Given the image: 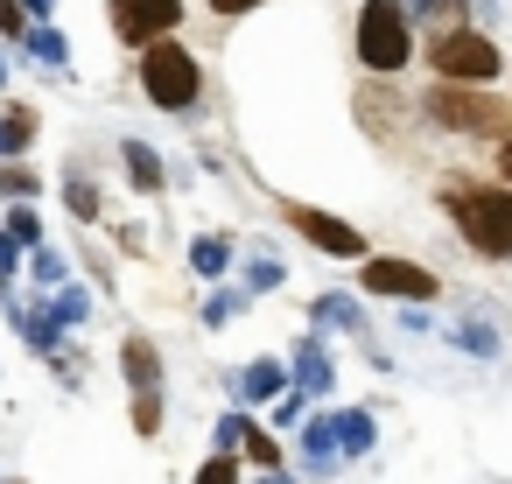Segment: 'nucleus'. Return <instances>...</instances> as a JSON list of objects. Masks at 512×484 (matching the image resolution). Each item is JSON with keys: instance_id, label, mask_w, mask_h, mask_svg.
Instances as JSON below:
<instances>
[{"instance_id": "nucleus-1", "label": "nucleus", "mask_w": 512, "mask_h": 484, "mask_svg": "<svg viewBox=\"0 0 512 484\" xmlns=\"http://www.w3.org/2000/svg\"><path fill=\"white\" fill-rule=\"evenodd\" d=\"M449 218L484 260H512V190L505 183H463L449 190Z\"/></svg>"}, {"instance_id": "nucleus-2", "label": "nucleus", "mask_w": 512, "mask_h": 484, "mask_svg": "<svg viewBox=\"0 0 512 484\" xmlns=\"http://www.w3.org/2000/svg\"><path fill=\"white\" fill-rule=\"evenodd\" d=\"M428 64L442 71V85H491V78L505 71L498 43H491V36H477V29H442V36H435V50H428Z\"/></svg>"}, {"instance_id": "nucleus-3", "label": "nucleus", "mask_w": 512, "mask_h": 484, "mask_svg": "<svg viewBox=\"0 0 512 484\" xmlns=\"http://www.w3.org/2000/svg\"><path fill=\"white\" fill-rule=\"evenodd\" d=\"M141 92H148L162 113H183V106H197V92H204V78H197V57H190V50H176V43H155V50L141 57Z\"/></svg>"}, {"instance_id": "nucleus-4", "label": "nucleus", "mask_w": 512, "mask_h": 484, "mask_svg": "<svg viewBox=\"0 0 512 484\" xmlns=\"http://www.w3.org/2000/svg\"><path fill=\"white\" fill-rule=\"evenodd\" d=\"M358 57H365V71H400L414 57L407 15L393 8V0H365V15H358Z\"/></svg>"}, {"instance_id": "nucleus-5", "label": "nucleus", "mask_w": 512, "mask_h": 484, "mask_svg": "<svg viewBox=\"0 0 512 484\" xmlns=\"http://www.w3.org/2000/svg\"><path fill=\"white\" fill-rule=\"evenodd\" d=\"M183 22V0H113V36L134 50L169 43V29Z\"/></svg>"}, {"instance_id": "nucleus-6", "label": "nucleus", "mask_w": 512, "mask_h": 484, "mask_svg": "<svg viewBox=\"0 0 512 484\" xmlns=\"http://www.w3.org/2000/svg\"><path fill=\"white\" fill-rule=\"evenodd\" d=\"M358 288H365V295H400V302H428V295H435V274H428V267H414V260H365Z\"/></svg>"}, {"instance_id": "nucleus-7", "label": "nucleus", "mask_w": 512, "mask_h": 484, "mask_svg": "<svg viewBox=\"0 0 512 484\" xmlns=\"http://www.w3.org/2000/svg\"><path fill=\"white\" fill-rule=\"evenodd\" d=\"M281 218L309 239V246H323V253H365V239H358V225H344V218H330V211H309V204H281Z\"/></svg>"}, {"instance_id": "nucleus-8", "label": "nucleus", "mask_w": 512, "mask_h": 484, "mask_svg": "<svg viewBox=\"0 0 512 484\" xmlns=\"http://www.w3.org/2000/svg\"><path fill=\"white\" fill-rule=\"evenodd\" d=\"M288 365H295V379H288V386H295L302 400H330V393H337V365H330V351H323V337H302Z\"/></svg>"}, {"instance_id": "nucleus-9", "label": "nucleus", "mask_w": 512, "mask_h": 484, "mask_svg": "<svg viewBox=\"0 0 512 484\" xmlns=\"http://www.w3.org/2000/svg\"><path fill=\"white\" fill-rule=\"evenodd\" d=\"M428 113L442 120V127H456V134H477V127H491V99H470V92H456V85H435L428 92Z\"/></svg>"}, {"instance_id": "nucleus-10", "label": "nucleus", "mask_w": 512, "mask_h": 484, "mask_svg": "<svg viewBox=\"0 0 512 484\" xmlns=\"http://www.w3.org/2000/svg\"><path fill=\"white\" fill-rule=\"evenodd\" d=\"M232 393H239L246 407H260V400H281V393H288V365H281V358H253L246 372H232Z\"/></svg>"}, {"instance_id": "nucleus-11", "label": "nucleus", "mask_w": 512, "mask_h": 484, "mask_svg": "<svg viewBox=\"0 0 512 484\" xmlns=\"http://www.w3.org/2000/svg\"><path fill=\"white\" fill-rule=\"evenodd\" d=\"M295 449H302V470H330L337 463V414H316L295 428Z\"/></svg>"}, {"instance_id": "nucleus-12", "label": "nucleus", "mask_w": 512, "mask_h": 484, "mask_svg": "<svg viewBox=\"0 0 512 484\" xmlns=\"http://www.w3.org/2000/svg\"><path fill=\"white\" fill-rule=\"evenodd\" d=\"M127 379H134V393H162V358H155V344L148 337H127Z\"/></svg>"}, {"instance_id": "nucleus-13", "label": "nucleus", "mask_w": 512, "mask_h": 484, "mask_svg": "<svg viewBox=\"0 0 512 484\" xmlns=\"http://www.w3.org/2000/svg\"><path fill=\"white\" fill-rule=\"evenodd\" d=\"M372 442H379L372 414H365V407H344V414H337V456H372Z\"/></svg>"}, {"instance_id": "nucleus-14", "label": "nucleus", "mask_w": 512, "mask_h": 484, "mask_svg": "<svg viewBox=\"0 0 512 484\" xmlns=\"http://www.w3.org/2000/svg\"><path fill=\"white\" fill-rule=\"evenodd\" d=\"M120 155H127V176H134V190H162V155H155L148 141H127Z\"/></svg>"}, {"instance_id": "nucleus-15", "label": "nucleus", "mask_w": 512, "mask_h": 484, "mask_svg": "<svg viewBox=\"0 0 512 484\" xmlns=\"http://www.w3.org/2000/svg\"><path fill=\"white\" fill-rule=\"evenodd\" d=\"M190 267H197L204 281H218V274L232 267V239H218V232H211V239H197V246H190Z\"/></svg>"}, {"instance_id": "nucleus-16", "label": "nucleus", "mask_w": 512, "mask_h": 484, "mask_svg": "<svg viewBox=\"0 0 512 484\" xmlns=\"http://www.w3.org/2000/svg\"><path fill=\"white\" fill-rule=\"evenodd\" d=\"M36 141V113L29 106H8V120H0V155H22Z\"/></svg>"}, {"instance_id": "nucleus-17", "label": "nucleus", "mask_w": 512, "mask_h": 484, "mask_svg": "<svg viewBox=\"0 0 512 484\" xmlns=\"http://www.w3.org/2000/svg\"><path fill=\"white\" fill-rule=\"evenodd\" d=\"M22 43H29V57H36V64H50V71H64V64H71V43H64L57 29H29Z\"/></svg>"}, {"instance_id": "nucleus-18", "label": "nucleus", "mask_w": 512, "mask_h": 484, "mask_svg": "<svg viewBox=\"0 0 512 484\" xmlns=\"http://www.w3.org/2000/svg\"><path fill=\"white\" fill-rule=\"evenodd\" d=\"M316 323H323V330H365V316H358L351 295H323V302H316Z\"/></svg>"}, {"instance_id": "nucleus-19", "label": "nucleus", "mask_w": 512, "mask_h": 484, "mask_svg": "<svg viewBox=\"0 0 512 484\" xmlns=\"http://www.w3.org/2000/svg\"><path fill=\"white\" fill-rule=\"evenodd\" d=\"M0 232H8V239H15V246H43V218H36V211H29V204H15V211H8V218H0Z\"/></svg>"}, {"instance_id": "nucleus-20", "label": "nucleus", "mask_w": 512, "mask_h": 484, "mask_svg": "<svg viewBox=\"0 0 512 484\" xmlns=\"http://www.w3.org/2000/svg\"><path fill=\"white\" fill-rule=\"evenodd\" d=\"M29 267H36V281H43V288H50V295H57V288H64V281H71V260H64V253H57V246H36V260H29Z\"/></svg>"}, {"instance_id": "nucleus-21", "label": "nucleus", "mask_w": 512, "mask_h": 484, "mask_svg": "<svg viewBox=\"0 0 512 484\" xmlns=\"http://www.w3.org/2000/svg\"><path fill=\"white\" fill-rule=\"evenodd\" d=\"M281 281H288V267H281L274 253H253V260H246V288H253V295H267V288H281Z\"/></svg>"}, {"instance_id": "nucleus-22", "label": "nucleus", "mask_w": 512, "mask_h": 484, "mask_svg": "<svg viewBox=\"0 0 512 484\" xmlns=\"http://www.w3.org/2000/svg\"><path fill=\"white\" fill-rule=\"evenodd\" d=\"M50 323H57V330H64V323H85V288H78V281H64V288L50 295Z\"/></svg>"}, {"instance_id": "nucleus-23", "label": "nucleus", "mask_w": 512, "mask_h": 484, "mask_svg": "<svg viewBox=\"0 0 512 484\" xmlns=\"http://www.w3.org/2000/svg\"><path fill=\"white\" fill-rule=\"evenodd\" d=\"M15 323H22V337H29L36 351H57V323H50V309H22Z\"/></svg>"}, {"instance_id": "nucleus-24", "label": "nucleus", "mask_w": 512, "mask_h": 484, "mask_svg": "<svg viewBox=\"0 0 512 484\" xmlns=\"http://www.w3.org/2000/svg\"><path fill=\"white\" fill-rule=\"evenodd\" d=\"M456 351H470V358H491V351H498L491 323H463V330H456Z\"/></svg>"}, {"instance_id": "nucleus-25", "label": "nucleus", "mask_w": 512, "mask_h": 484, "mask_svg": "<svg viewBox=\"0 0 512 484\" xmlns=\"http://www.w3.org/2000/svg\"><path fill=\"white\" fill-rule=\"evenodd\" d=\"M64 197H71V211H78V218H99V190H92L85 176H71V183H64Z\"/></svg>"}, {"instance_id": "nucleus-26", "label": "nucleus", "mask_w": 512, "mask_h": 484, "mask_svg": "<svg viewBox=\"0 0 512 484\" xmlns=\"http://www.w3.org/2000/svg\"><path fill=\"white\" fill-rule=\"evenodd\" d=\"M239 449H246L253 463H267V470L281 463V442H274V435H260V428H246V442H239Z\"/></svg>"}, {"instance_id": "nucleus-27", "label": "nucleus", "mask_w": 512, "mask_h": 484, "mask_svg": "<svg viewBox=\"0 0 512 484\" xmlns=\"http://www.w3.org/2000/svg\"><path fill=\"white\" fill-rule=\"evenodd\" d=\"M155 421H162V393H141V400H134V428L155 435Z\"/></svg>"}, {"instance_id": "nucleus-28", "label": "nucleus", "mask_w": 512, "mask_h": 484, "mask_svg": "<svg viewBox=\"0 0 512 484\" xmlns=\"http://www.w3.org/2000/svg\"><path fill=\"white\" fill-rule=\"evenodd\" d=\"M197 484H239V463H232V456H211V463L197 470Z\"/></svg>"}, {"instance_id": "nucleus-29", "label": "nucleus", "mask_w": 512, "mask_h": 484, "mask_svg": "<svg viewBox=\"0 0 512 484\" xmlns=\"http://www.w3.org/2000/svg\"><path fill=\"white\" fill-rule=\"evenodd\" d=\"M0 190H15L22 204L36 197V169H0Z\"/></svg>"}, {"instance_id": "nucleus-30", "label": "nucleus", "mask_w": 512, "mask_h": 484, "mask_svg": "<svg viewBox=\"0 0 512 484\" xmlns=\"http://www.w3.org/2000/svg\"><path fill=\"white\" fill-rule=\"evenodd\" d=\"M274 421H281V428H302V393H295V386L274 400Z\"/></svg>"}, {"instance_id": "nucleus-31", "label": "nucleus", "mask_w": 512, "mask_h": 484, "mask_svg": "<svg viewBox=\"0 0 512 484\" xmlns=\"http://www.w3.org/2000/svg\"><path fill=\"white\" fill-rule=\"evenodd\" d=\"M232 316H239V295H211L204 302V323H232Z\"/></svg>"}, {"instance_id": "nucleus-32", "label": "nucleus", "mask_w": 512, "mask_h": 484, "mask_svg": "<svg viewBox=\"0 0 512 484\" xmlns=\"http://www.w3.org/2000/svg\"><path fill=\"white\" fill-rule=\"evenodd\" d=\"M0 36H29V29H22V15H15V0H0Z\"/></svg>"}, {"instance_id": "nucleus-33", "label": "nucleus", "mask_w": 512, "mask_h": 484, "mask_svg": "<svg viewBox=\"0 0 512 484\" xmlns=\"http://www.w3.org/2000/svg\"><path fill=\"white\" fill-rule=\"evenodd\" d=\"M15 253H22V246H15L8 232H0V281H15Z\"/></svg>"}, {"instance_id": "nucleus-34", "label": "nucleus", "mask_w": 512, "mask_h": 484, "mask_svg": "<svg viewBox=\"0 0 512 484\" xmlns=\"http://www.w3.org/2000/svg\"><path fill=\"white\" fill-rule=\"evenodd\" d=\"M218 15H246V8H260V0H211Z\"/></svg>"}, {"instance_id": "nucleus-35", "label": "nucleus", "mask_w": 512, "mask_h": 484, "mask_svg": "<svg viewBox=\"0 0 512 484\" xmlns=\"http://www.w3.org/2000/svg\"><path fill=\"white\" fill-rule=\"evenodd\" d=\"M498 169H505V190H512V141L498 148Z\"/></svg>"}, {"instance_id": "nucleus-36", "label": "nucleus", "mask_w": 512, "mask_h": 484, "mask_svg": "<svg viewBox=\"0 0 512 484\" xmlns=\"http://www.w3.org/2000/svg\"><path fill=\"white\" fill-rule=\"evenodd\" d=\"M260 484H295V477H288V470H267V477H260Z\"/></svg>"}, {"instance_id": "nucleus-37", "label": "nucleus", "mask_w": 512, "mask_h": 484, "mask_svg": "<svg viewBox=\"0 0 512 484\" xmlns=\"http://www.w3.org/2000/svg\"><path fill=\"white\" fill-rule=\"evenodd\" d=\"M50 8H57V0H29V15H50Z\"/></svg>"}, {"instance_id": "nucleus-38", "label": "nucleus", "mask_w": 512, "mask_h": 484, "mask_svg": "<svg viewBox=\"0 0 512 484\" xmlns=\"http://www.w3.org/2000/svg\"><path fill=\"white\" fill-rule=\"evenodd\" d=\"M0 78H8V57H0Z\"/></svg>"}, {"instance_id": "nucleus-39", "label": "nucleus", "mask_w": 512, "mask_h": 484, "mask_svg": "<svg viewBox=\"0 0 512 484\" xmlns=\"http://www.w3.org/2000/svg\"><path fill=\"white\" fill-rule=\"evenodd\" d=\"M0 295H8V281H0Z\"/></svg>"}]
</instances>
